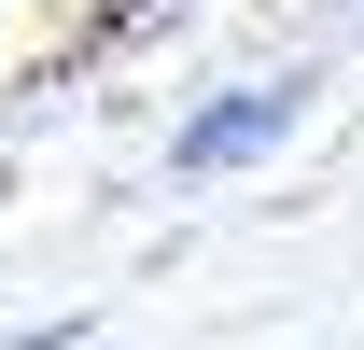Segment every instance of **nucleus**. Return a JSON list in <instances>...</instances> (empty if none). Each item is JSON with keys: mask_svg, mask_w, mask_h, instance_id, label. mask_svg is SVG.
I'll return each instance as SVG.
<instances>
[{"mask_svg": "<svg viewBox=\"0 0 364 350\" xmlns=\"http://www.w3.org/2000/svg\"><path fill=\"white\" fill-rule=\"evenodd\" d=\"M309 127V70H280V85H210L196 112L168 127V182H225V169H267L280 140Z\"/></svg>", "mask_w": 364, "mask_h": 350, "instance_id": "1", "label": "nucleus"}]
</instances>
